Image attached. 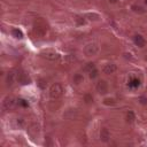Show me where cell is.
<instances>
[{
  "label": "cell",
  "mask_w": 147,
  "mask_h": 147,
  "mask_svg": "<svg viewBox=\"0 0 147 147\" xmlns=\"http://www.w3.org/2000/svg\"><path fill=\"white\" fill-rule=\"evenodd\" d=\"M48 30V26L46 24V22L41 18H38L34 21L33 23V33L37 36V37H44L46 34Z\"/></svg>",
  "instance_id": "6da1fadb"
},
{
  "label": "cell",
  "mask_w": 147,
  "mask_h": 147,
  "mask_svg": "<svg viewBox=\"0 0 147 147\" xmlns=\"http://www.w3.org/2000/svg\"><path fill=\"white\" fill-rule=\"evenodd\" d=\"M63 94V87L60 83H54L49 87V98L53 100H57L62 96Z\"/></svg>",
  "instance_id": "7a4b0ae2"
},
{
  "label": "cell",
  "mask_w": 147,
  "mask_h": 147,
  "mask_svg": "<svg viewBox=\"0 0 147 147\" xmlns=\"http://www.w3.org/2000/svg\"><path fill=\"white\" fill-rule=\"evenodd\" d=\"M98 52H99V46L96 42H88L84 48V53L86 56H94L98 54Z\"/></svg>",
  "instance_id": "3957f363"
},
{
  "label": "cell",
  "mask_w": 147,
  "mask_h": 147,
  "mask_svg": "<svg viewBox=\"0 0 147 147\" xmlns=\"http://www.w3.org/2000/svg\"><path fill=\"white\" fill-rule=\"evenodd\" d=\"M17 101H18V100H17L15 96H13V95H7V96L3 99V102H2L3 108H5V109H7V110L13 109V108H15V107H16Z\"/></svg>",
  "instance_id": "277c9868"
},
{
  "label": "cell",
  "mask_w": 147,
  "mask_h": 147,
  "mask_svg": "<svg viewBox=\"0 0 147 147\" xmlns=\"http://www.w3.org/2000/svg\"><path fill=\"white\" fill-rule=\"evenodd\" d=\"M40 55L44 59L48 60V61H56V60L60 59V54L54 52V51H44V52L40 53Z\"/></svg>",
  "instance_id": "5b68a950"
},
{
  "label": "cell",
  "mask_w": 147,
  "mask_h": 147,
  "mask_svg": "<svg viewBox=\"0 0 147 147\" xmlns=\"http://www.w3.org/2000/svg\"><path fill=\"white\" fill-rule=\"evenodd\" d=\"M39 132H40V130H39V125H38V124H36V123L30 124V126L28 127V133H29V136H30L32 139L38 138Z\"/></svg>",
  "instance_id": "8992f818"
},
{
  "label": "cell",
  "mask_w": 147,
  "mask_h": 147,
  "mask_svg": "<svg viewBox=\"0 0 147 147\" xmlns=\"http://www.w3.org/2000/svg\"><path fill=\"white\" fill-rule=\"evenodd\" d=\"M16 79H17V82H18L20 84H22V85H26V84L30 83V78H29V76H28L24 71H18V72L16 74Z\"/></svg>",
  "instance_id": "52a82bcc"
},
{
  "label": "cell",
  "mask_w": 147,
  "mask_h": 147,
  "mask_svg": "<svg viewBox=\"0 0 147 147\" xmlns=\"http://www.w3.org/2000/svg\"><path fill=\"white\" fill-rule=\"evenodd\" d=\"M108 83L106 82V80H103V79H101V80H99L98 83H96V91L100 93V94H106L107 92H108Z\"/></svg>",
  "instance_id": "ba28073f"
},
{
  "label": "cell",
  "mask_w": 147,
  "mask_h": 147,
  "mask_svg": "<svg viewBox=\"0 0 147 147\" xmlns=\"http://www.w3.org/2000/svg\"><path fill=\"white\" fill-rule=\"evenodd\" d=\"M116 70H117V67H116L115 63H106V64L102 67V72L106 74V75L114 74Z\"/></svg>",
  "instance_id": "9c48e42d"
},
{
  "label": "cell",
  "mask_w": 147,
  "mask_h": 147,
  "mask_svg": "<svg viewBox=\"0 0 147 147\" xmlns=\"http://www.w3.org/2000/svg\"><path fill=\"white\" fill-rule=\"evenodd\" d=\"M100 139L103 142H108L110 140V132L107 127H102L100 131Z\"/></svg>",
  "instance_id": "30bf717a"
},
{
  "label": "cell",
  "mask_w": 147,
  "mask_h": 147,
  "mask_svg": "<svg viewBox=\"0 0 147 147\" xmlns=\"http://www.w3.org/2000/svg\"><path fill=\"white\" fill-rule=\"evenodd\" d=\"M15 79H16V74H15V71H9V72L7 74V76H6V85H7V86H11V85L14 84Z\"/></svg>",
  "instance_id": "8fae6325"
},
{
  "label": "cell",
  "mask_w": 147,
  "mask_h": 147,
  "mask_svg": "<svg viewBox=\"0 0 147 147\" xmlns=\"http://www.w3.org/2000/svg\"><path fill=\"white\" fill-rule=\"evenodd\" d=\"M133 40H134V44L137 45V46H139V47H145V45H146V40H145V38L141 36V34H136L134 37H133Z\"/></svg>",
  "instance_id": "7c38bea8"
},
{
  "label": "cell",
  "mask_w": 147,
  "mask_h": 147,
  "mask_svg": "<svg viewBox=\"0 0 147 147\" xmlns=\"http://www.w3.org/2000/svg\"><path fill=\"white\" fill-rule=\"evenodd\" d=\"M134 119H136L134 113H133L132 110H129V111L126 113V122H127V123H133Z\"/></svg>",
  "instance_id": "4fadbf2b"
},
{
  "label": "cell",
  "mask_w": 147,
  "mask_h": 147,
  "mask_svg": "<svg viewBox=\"0 0 147 147\" xmlns=\"http://www.w3.org/2000/svg\"><path fill=\"white\" fill-rule=\"evenodd\" d=\"M11 34H13L15 38H17V39H22V38H23V33H22V31L18 30V29H13V30H11Z\"/></svg>",
  "instance_id": "5bb4252c"
},
{
  "label": "cell",
  "mask_w": 147,
  "mask_h": 147,
  "mask_svg": "<svg viewBox=\"0 0 147 147\" xmlns=\"http://www.w3.org/2000/svg\"><path fill=\"white\" fill-rule=\"evenodd\" d=\"M93 69H95V65H94L93 62H88V63H86L85 67H84V71H86V72H88V74H90Z\"/></svg>",
  "instance_id": "9a60e30c"
},
{
  "label": "cell",
  "mask_w": 147,
  "mask_h": 147,
  "mask_svg": "<svg viewBox=\"0 0 147 147\" xmlns=\"http://www.w3.org/2000/svg\"><path fill=\"white\" fill-rule=\"evenodd\" d=\"M83 80H84V77H83V75H80V74H76L75 76H74V83L75 84H80V83H83Z\"/></svg>",
  "instance_id": "2e32d148"
},
{
  "label": "cell",
  "mask_w": 147,
  "mask_h": 147,
  "mask_svg": "<svg viewBox=\"0 0 147 147\" xmlns=\"http://www.w3.org/2000/svg\"><path fill=\"white\" fill-rule=\"evenodd\" d=\"M103 103L106 106H113V105H115V99H113V98H106L103 100Z\"/></svg>",
  "instance_id": "e0dca14e"
},
{
  "label": "cell",
  "mask_w": 147,
  "mask_h": 147,
  "mask_svg": "<svg viewBox=\"0 0 147 147\" xmlns=\"http://www.w3.org/2000/svg\"><path fill=\"white\" fill-rule=\"evenodd\" d=\"M132 10L133 11H136V13H144V8L141 7V6H137V5H133L132 6Z\"/></svg>",
  "instance_id": "ac0fdd59"
},
{
  "label": "cell",
  "mask_w": 147,
  "mask_h": 147,
  "mask_svg": "<svg viewBox=\"0 0 147 147\" xmlns=\"http://www.w3.org/2000/svg\"><path fill=\"white\" fill-rule=\"evenodd\" d=\"M65 59H67V61H68V63H72V62H75V61L77 60V59H76V56H75L74 54H68Z\"/></svg>",
  "instance_id": "d6986e66"
},
{
  "label": "cell",
  "mask_w": 147,
  "mask_h": 147,
  "mask_svg": "<svg viewBox=\"0 0 147 147\" xmlns=\"http://www.w3.org/2000/svg\"><path fill=\"white\" fill-rule=\"evenodd\" d=\"M98 75H99V71H98L96 69H93V70L88 74V76H90V78H91V79H94L95 77H98Z\"/></svg>",
  "instance_id": "ffe728a7"
},
{
  "label": "cell",
  "mask_w": 147,
  "mask_h": 147,
  "mask_svg": "<svg viewBox=\"0 0 147 147\" xmlns=\"http://www.w3.org/2000/svg\"><path fill=\"white\" fill-rule=\"evenodd\" d=\"M139 84H140V82H139V79H137V78H133V79L130 82V86H133V87L139 86Z\"/></svg>",
  "instance_id": "44dd1931"
},
{
  "label": "cell",
  "mask_w": 147,
  "mask_h": 147,
  "mask_svg": "<svg viewBox=\"0 0 147 147\" xmlns=\"http://www.w3.org/2000/svg\"><path fill=\"white\" fill-rule=\"evenodd\" d=\"M75 21L77 22L78 25H83V24H85V20H84L83 17H80V16H77V17L75 18Z\"/></svg>",
  "instance_id": "7402d4cb"
},
{
  "label": "cell",
  "mask_w": 147,
  "mask_h": 147,
  "mask_svg": "<svg viewBox=\"0 0 147 147\" xmlns=\"http://www.w3.org/2000/svg\"><path fill=\"white\" fill-rule=\"evenodd\" d=\"M84 100H85L86 103H91V102L93 101V98H92L91 94H85V95H84Z\"/></svg>",
  "instance_id": "603a6c76"
},
{
  "label": "cell",
  "mask_w": 147,
  "mask_h": 147,
  "mask_svg": "<svg viewBox=\"0 0 147 147\" xmlns=\"http://www.w3.org/2000/svg\"><path fill=\"white\" fill-rule=\"evenodd\" d=\"M38 85L40 88H45L46 87V80L45 79H39L38 80Z\"/></svg>",
  "instance_id": "cb8c5ba5"
},
{
  "label": "cell",
  "mask_w": 147,
  "mask_h": 147,
  "mask_svg": "<svg viewBox=\"0 0 147 147\" xmlns=\"http://www.w3.org/2000/svg\"><path fill=\"white\" fill-rule=\"evenodd\" d=\"M87 17L90 20H98L99 18V15L98 14H87Z\"/></svg>",
  "instance_id": "d4e9b609"
},
{
  "label": "cell",
  "mask_w": 147,
  "mask_h": 147,
  "mask_svg": "<svg viewBox=\"0 0 147 147\" xmlns=\"http://www.w3.org/2000/svg\"><path fill=\"white\" fill-rule=\"evenodd\" d=\"M140 103H142V105H146L147 103V98H145V96H140Z\"/></svg>",
  "instance_id": "484cf974"
},
{
  "label": "cell",
  "mask_w": 147,
  "mask_h": 147,
  "mask_svg": "<svg viewBox=\"0 0 147 147\" xmlns=\"http://www.w3.org/2000/svg\"><path fill=\"white\" fill-rule=\"evenodd\" d=\"M119 0H109V2L110 3H116V2H118Z\"/></svg>",
  "instance_id": "4316f807"
},
{
  "label": "cell",
  "mask_w": 147,
  "mask_h": 147,
  "mask_svg": "<svg viewBox=\"0 0 147 147\" xmlns=\"http://www.w3.org/2000/svg\"><path fill=\"white\" fill-rule=\"evenodd\" d=\"M145 1H146V3H147V0H145Z\"/></svg>",
  "instance_id": "83f0119b"
},
{
  "label": "cell",
  "mask_w": 147,
  "mask_h": 147,
  "mask_svg": "<svg viewBox=\"0 0 147 147\" xmlns=\"http://www.w3.org/2000/svg\"><path fill=\"white\" fill-rule=\"evenodd\" d=\"M23 1H28V0H23Z\"/></svg>",
  "instance_id": "f1b7e54d"
}]
</instances>
